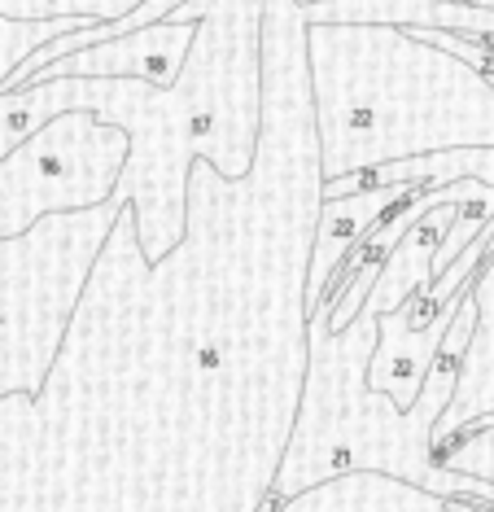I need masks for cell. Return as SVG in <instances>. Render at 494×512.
Masks as SVG:
<instances>
[{"label":"cell","mask_w":494,"mask_h":512,"mask_svg":"<svg viewBox=\"0 0 494 512\" xmlns=\"http://www.w3.org/2000/svg\"><path fill=\"white\" fill-rule=\"evenodd\" d=\"M263 9L267 0H188L175 9L167 22H197V44L175 88L70 79V114L92 110L132 136V162L119 189L132 197L136 250L149 267L184 237L193 154H202L223 180H245L254 167Z\"/></svg>","instance_id":"6da1fadb"},{"label":"cell","mask_w":494,"mask_h":512,"mask_svg":"<svg viewBox=\"0 0 494 512\" xmlns=\"http://www.w3.org/2000/svg\"><path fill=\"white\" fill-rule=\"evenodd\" d=\"M320 184L442 154L494 149V84L403 27H307Z\"/></svg>","instance_id":"7a4b0ae2"},{"label":"cell","mask_w":494,"mask_h":512,"mask_svg":"<svg viewBox=\"0 0 494 512\" xmlns=\"http://www.w3.org/2000/svg\"><path fill=\"white\" fill-rule=\"evenodd\" d=\"M328 316H333V302H320L311 311L307 394H302L298 429H293L267 495L285 504V499H298L302 491H315L346 473H390L425 486L429 473L438 469L433 429L455 399L468 342H473V285L460 302V316L442 337V351L433 359L420 403L411 412H398L394 399L368 390V364L381 342V316L363 307L346 333L328 329Z\"/></svg>","instance_id":"3957f363"},{"label":"cell","mask_w":494,"mask_h":512,"mask_svg":"<svg viewBox=\"0 0 494 512\" xmlns=\"http://www.w3.org/2000/svg\"><path fill=\"white\" fill-rule=\"evenodd\" d=\"M127 206L132 197L119 189L97 211L53 215L0 241V399L44 390L75 302Z\"/></svg>","instance_id":"277c9868"},{"label":"cell","mask_w":494,"mask_h":512,"mask_svg":"<svg viewBox=\"0 0 494 512\" xmlns=\"http://www.w3.org/2000/svg\"><path fill=\"white\" fill-rule=\"evenodd\" d=\"M132 136L92 110H75L0 162V241L22 237L53 215L105 206L127 176Z\"/></svg>","instance_id":"5b68a950"},{"label":"cell","mask_w":494,"mask_h":512,"mask_svg":"<svg viewBox=\"0 0 494 512\" xmlns=\"http://www.w3.org/2000/svg\"><path fill=\"white\" fill-rule=\"evenodd\" d=\"M193 44H197V22H158V27L127 31V36L92 44V49L75 57H62V62L44 66L35 79H136V84L149 88H175Z\"/></svg>","instance_id":"8992f818"},{"label":"cell","mask_w":494,"mask_h":512,"mask_svg":"<svg viewBox=\"0 0 494 512\" xmlns=\"http://www.w3.org/2000/svg\"><path fill=\"white\" fill-rule=\"evenodd\" d=\"M416 193L420 189H407V184H385V189L350 193V197H324L320 219H315V250H311L307 294H302L307 298V311H315L328 294H333L341 267H346L350 254L363 246V237Z\"/></svg>","instance_id":"52a82bcc"},{"label":"cell","mask_w":494,"mask_h":512,"mask_svg":"<svg viewBox=\"0 0 494 512\" xmlns=\"http://www.w3.org/2000/svg\"><path fill=\"white\" fill-rule=\"evenodd\" d=\"M460 302H451V307L433 320V329H416L403 307L381 316V342H376V355L368 364V390L394 399L398 412H411V407L420 403V390H425V381H429L433 359L442 351L446 329L460 316Z\"/></svg>","instance_id":"ba28073f"},{"label":"cell","mask_w":494,"mask_h":512,"mask_svg":"<svg viewBox=\"0 0 494 512\" xmlns=\"http://www.w3.org/2000/svg\"><path fill=\"white\" fill-rule=\"evenodd\" d=\"M473 307H477V324L460 368V386H455L451 407L442 412L438 429H433V442H446L464 434V429H473L477 421H486V416H494V250L473 276Z\"/></svg>","instance_id":"9c48e42d"},{"label":"cell","mask_w":494,"mask_h":512,"mask_svg":"<svg viewBox=\"0 0 494 512\" xmlns=\"http://www.w3.org/2000/svg\"><path fill=\"white\" fill-rule=\"evenodd\" d=\"M468 189H473V180L460 184V197L446 206H433V211L420 219L416 228L407 232L403 241L390 250V259H385L381 276H376V289L368 294V302L363 307L376 311V316H390V311H398L403 302H411L416 294H425V289L433 285V259H438L446 232L455 228V219H460L464 202H468Z\"/></svg>","instance_id":"30bf717a"},{"label":"cell","mask_w":494,"mask_h":512,"mask_svg":"<svg viewBox=\"0 0 494 512\" xmlns=\"http://www.w3.org/2000/svg\"><path fill=\"white\" fill-rule=\"evenodd\" d=\"M280 512H451V504L390 473H346L285 499Z\"/></svg>","instance_id":"8fae6325"},{"label":"cell","mask_w":494,"mask_h":512,"mask_svg":"<svg viewBox=\"0 0 494 512\" xmlns=\"http://www.w3.org/2000/svg\"><path fill=\"white\" fill-rule=\"evenodd\" d=\"M62 114H70V79H35L27 88L0 92V162Z\"/></svg>","instance_id":"7c38bea8"},{"label":"cell","mask_w":494,"mask_h":512,"mask_svg":"<svg viewBox=\"0 0 494 512\" xmlns=\"http://www.w3.org/2000/svg\"><path fill=\"white\" fill-rule=\"evenodd\" d=\"M92 27L88 18H53V22H14L0 14V92L9 88V79L18 75V66L27 62L35 49L53 44L57 36H70V31Z\"/></svg>","instance_id":"4fadbf2b"},{"label":"cell","mask_w":494,"mask_h":512,"mask_svg":"<svg viewBox=\"0 0 494 512\" xmlns=\"http://www.w3.org/2000/svg\"><path fill=\"white\" fill-rule=\"evenodd\" d=\"M140 0H0V14L14 22H53V18H88V22H119Z\"/></svg>","instance_id":"5bb4252c"},{"label":"cell","mask_w":494,"mask_h":512,"mask_svg":"<svg viewBox=\"0 0 494 512\" xmlns=\"http://www.w3.org/2000/svg\"><path fill=\"white\" fill-rule=\"evenodd\" d=\"M438 469L494 482V421H481L473 429H464V434L438 442Z\"/></svg>","instance_id":"9a60e30c"},{"label":"cell","mask_w":494,"mask_h":512,"mask_svg":"<svg viewBox=\"0 0 494 512\" xmlns=\"http://www.w3.org/2000/svg\"><path fill=\"white\" fill-rule=\"evenodd\" d=\"M298 9H311V5H328V0H293ZM460 5H477V9H494V0H460Z\"/></svg>","instance_id":"2e32d148"},{"label":"cell","mask_w":494,"mask_h":512,"mask_svg":"<svg viewBox=\"0 0 494 512\" xmlns=\"http://www.w3.org/2000/svg\"><path fill=\"white\" fill-rule=\"evenodd\" d=\"M451 504V512H490L486 504H477V499H446Z\"/></svg>","instance_id":"e0dca14e"}]
</instances>
